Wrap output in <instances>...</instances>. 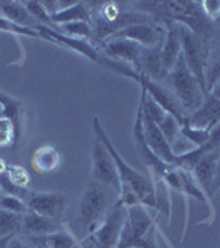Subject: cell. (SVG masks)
Returning <instances> with one entry per match:
<instances>
[{"label":"cell","instance_id":"cell-13","mask_svg":"<svg viewBox=\"0 0 220 248\" xmlns=\"http://www.w3.org/2000/svg\"><path fill=\"white\" fill-rule=\"evenodd\" d=\"M133 70L139 77L147 78L156 83H162L166 79L167 73H169L167 68L164 66L161 48H144Z\"/></svg>","mask_w":220,"mask_h":248},{"label":"cell","instance_id":"cell-33","mask_svg":"<svg viewBox=\"0 0 220 248\" xmlns=\"http://www.w3.org/2000/svg\"><path fill=\"white\" fill-rule=\"evenodd\" d=\"M7 248H47L43 243H40L35 237H22L15 235L14 238L10 240L9 247Z\"/></svg>","mask_w":220,"mask_h":248},{"label":"cell","instance_id":"cell-22","mask_svg":"<svg viewBox=\"0 0 220 248\" xmlns=\"http://www.w3.org/2000/svg\"><path fill=\"white\" fill-rule=\"evenodd\" d=\"M20 225H22V215L0 209V237L18 235Z\"/></svg>","mask_w":220,"mask_h":248},{"label":"cell","instance_id":"cell-2","mask_svg":"<svg viewBox=\"0 0 220 248\" xmlns=\"http://www.w3.org/2000/svg\"><path fill=\"white\" fill-rule=\"evenodd\" d=\"M157 232H162V229L159 227L157 218L151 214V209L141 203L127 207L126 222L116 248H157Z\"/></svg>","mask_w":220,"mask_h":248},{"label":"cell","instance_id":"cell-30","mask_svg":"<svg viewBox=\"0 0 220 248\" xmlns=\"http://www.w3.org/2000/svg\"><path fill=\"white\" fill-rule=\"evenodd\" d=\"M0 209L9 210L12 214L23 215L27 212V205L22 199L12 197V195H7V194H0Z\"/></svg>","mask_w":220,"mask_h":248},{"label":"cell","instance_id":"cell-23","mask_svg":"<svg viewBox=\"0 0 220 248\" xmlns=\"http://www.w3.org/2000/svg\"><path fill=\"white\" fill-rule=\"evenodd\" d=\"M177 170H179V177H181V186H182V192H184V194L194 197L195 201L207 202L205 194H204V192L201 190V187L197 186V182H195L192 172L182 170V169H179V167H177Z\"/></svg>","mask_w":220,"mask_h":248},{"label":"cell","instance_id":"cell-15","mask_svg":"<svg viewBox=\"0 0 220 248\" xmlns=\"http://www.w3.org/2000/svg\"><path fill=\"white\" fill-rule=\"evenodd\" d=\"M62 229H65V227L58 220L43 217V215H38L31 210H27L22 215V225H20L18 233H22V237H42V235L60 232Z\"/></svg>","mask_w":220,"mask_h":248},{"label":"cell","instance_id":"cell-37","mask_svg":"<svg viewBox=\"0 0 220 248\" xmlns=\"http://www.w3.org/2000/svg\"><path fill=\"white\" fill-rule=\"evenodd\" d=\"M79 248H81V247H79Z\"/></svg>","mask_w":220,"mask_h":248},{"label":"cell","instance_id":"cell-9","mask_svg":"<svg viewBox=\"0 0 220 248\" xmlns=\"http://www.w3.org/2000/svg\"><path fill=\"white\" fill-rule=\"evenodd\" d=\"M166 31L167 30L159 22L147 20V22L127 27V29L121 30L119 33H116L114 37L133 40V42L139 43L144 48H161L164 38H166Z\"/></svg>","mask_w":220,"mask_h":248},{"label":"cell","instance_id":"cell-3","mask_svg":"<svg viewBox=\"0 0 220 248\" xmlns=\"http://www.w3.org/2000/svg\"><path fill=\"white\" fill-rule=\"evenodd\" d=\"M164 81H167V88L173 91V94L187 116L194 113L205 99V94L199 86L197 79L194 78V75L190 73V70L184 62L182 53L177 58V62L174 63V66L169 70Z\"/></svg>","mask_w":220,"mask_h":248},{"label":"cell","instance_id":"cell-20","mask_svg":"<svg viewBox=\"0 0 220 248\" xmlns=\"http://www.w3.org/2000/svg\"><path fill=\"white\" fill-rule=\"evenodd\" d=\"M161 57L167 71L174 66V63L181 57V38H179L177 25H171L169 30L166 31V38H164L161 46Z\"/></svg>","mask_w":220,"mask_h":248},{"label":"cell","instance_id":"cell-28","mask_svg":"<svg viewBox=\"0 0 220 248\" xmlns=\"http://www.w3.org/2000/svg\"><path fill=\"white\" fill-rule=\"evenodd\" d=\"M23 5H25V9L29 10V14L33 17L40 25H45V27H53V23H51L50 20V15L47 14L45 7L42 5V2H33V0H29V2H23Z\"/></svg>","mask_w":220,"mask_h":248},{"label":"cell","instance_id":"cell-8","mask_svg":"<svg viewBox=\"0 0 220 248\" xmlns=\"http://www.w3.org/2000/svg\"><path fill=\"white\" fill-rule=\"evenodd\" d=\"M91 159H93V169H91V179L103 186H108L116 192H119V175L116 170L114 161L111 159L106 147L96 139L91 151Z\"/></svg>","mask_w":220,"mask_h":248},{"label":"cell","instance_id":"cell-35","mask_svg":"<svg viewBox=\"0 0 220 248\" xmlns=\"http://www.w3.org/2000/svg\"><path fill=\"white\" fill-rule=\"evenodd\" d=\"M0 114H2V109H0Z\"/></svg>","mask_w":220,"mask_h":248},{"label":"cell","instance_id":"cell-12","mask_svg":"<svg viewBox=\"0 0 220 248\" xmlns=\"http://www.w3.org/2000/svg\"><path fill=\"white\" fill-rule=\"evenodd\" d=\"M142 50H144V46L133 42V40L113 37V38L106 40V42L103 43L101 53L108 58L114 60V62L125 63V65L126 63H129L131 68H134L139 57H141Z\"/></svg>","mask_w":220,"mask_h":248},{"label":"cell","instance_id":"cell-19","mask_svg":"<svg viewBox=\"0 0 220 248\" xmlns=\"http://www.w3.org/2000/svg\"><path fill=\"white\" fill-rule=\"evenodd\" d=\"M51 23H60V25H65V23H73V22H88L91 23L90 12H88L86 2H73L70 3L65 9L58 10L57 14H53L50 17Z\"/></svg>","mask_w":220,"mask_h":248},{"label":"cell","instance_id":"cell-7","mask_svg":"<svg viewBox=\"0 0 220 248\" xmlns=\"http://www.w3.org/2000/svg\"><path fill=\"white\" fill-rule=\"evenodd\" d=\"M27 210L58 220L68 207V197L62 192H30L25 199Z\"/></svg>","mask_w":220,"mask_h":248},{"label":"cell","instance_id":"cell-11","mask_svg":"<svg viewBox=\"0 0 220 248\" xmlns=\"http://www.w3.org/2000/svg\"><path fill=\"white\" fill-rule=\"evenodd\" d=\"M219 116H220V98H219V86H217L205 96L204 103L194 113L187 116L184 124H189L190 127H197V129L210 131L215 126H219Z\"/></svg>","mask_w":220,"mask_h":248},{"label":"cell","instance_id":"cell-31","mask_svg":"<svg viewBox=\"0 0 220 248\" xmlns=\"http://www.w3.org/2000/svg\"><path fill=\"white\" fill-rule=\"evenodd\" d=\"M0 31H9L14 35H22V37H37L40 38L38 31L33 29H25V27H20L17 23L10 22V20L0 17Z\"/></svg>","mask_w":220,"mask_h":248},{"label":"cell","instance_id":"cell-34","mask_svg":"<svg viewBox=\"0 0 220 248\" xmlns=\"http://www.w3.org/2000/svg\"><path fill=\"white\" fill-rule=\"evenodd\" d=\"M5 169H7V164L2 161V159H0V175L3 174V172H5Z\"/></svg>","mask_w":220,"mask_h":248},{"label":"cell","instance_id":"cell-14","mask_svg":"<svg viewBox=\"0 0 220 248\" xmlns=\"http://www.w3.org/2000/svg\"><path fill=\"white\" fill-rule=\"evenodd\" d=\"M142 131H144V139H146L147 147H149L164 164L174 167L175 155L173 154V151H171L169 142L166 141V138H164L162 133L159 131L157 124L144 114H142Z\"/></svg>","mask_w":220,"mask_h":248},{"label":"cell","instance_id":"cell-17","mask_svg":"<svg viewBox=\"0 0 220 248\" xmlns=\"http://www.w3.org/2000/svg\"><path fill=\"white\" fill-rule=\"evenodd\" d=\"M62 155L53 146H40L31 155V166L40 174H48L58 169Z\"/></svg>","mask_w":220,"mask_h":248},{"label":"cell","instance_id":"cell-10","mask_svg":"<svg viewBox=\"0 0 220 248\" xmlns=\"http://www.w3.org/2000/svg\"><path fill=\"white\" fill-rule=\"evenodd\" d=\"M197 186L201 187L205 197L212 199L219 189V149L210 151L194 166L192 169Z\"/></svg>","mask_w":220,"mask_h":248},{"label":"cell","instance_id":"cell-24","mask_svg":"<svg viewBox=\"0 0 220 248\" xmlns=\"http://www.w3.org/2000/svg\"><path fill=\"white\" fill-rule=\"evenodd\" d=\"M181 134L189 141L194 147H201L207 144L212 138V129H197V127H190L189 124H182Z\"/></svg>","mask_w":220,"mask_h":248},{"label":"cell","instance_id":"cell-36","mask_svg":"<svg viewBox=\"0 0 220 248\" xmlns=\"http://www.w3.org/2000/svg\"><path fill=\"white\" fill-rule=\"evenodd\" d=\"M0 194H2V190H0Z\"/></svg>","mask_w":220,"mask_h":248},{"label":"cell","instance_id":"cell-18","mask_svg":"<svg viewBox=\"0 0 220 248\" xmlns=\"http://www.w3.org/2000/svg\"><path fill=\"white\" fill-rule=\"evenodd\" d=\"M0 12L3 14V18L10 20V22L17 23L20 27H25V29H33L35 25H38V22L29 14V10L25 9L23 2H0Z\"/></svg>","mask_w":220,"mask_h":248},{"label":"cell","instance_id":"cell-4","mask_svg":"<svg viewBox=\"0 0 220 248\" xmlns=\"http://www.w3.org/2000/svg\"><path fill=\"white\" fill-rule=\"evenodd\" d=\"M114 197H118V192L96 181H91L85 187L79 197V220L88 230L94 227L114 205Z\"/></svg>","mask_w":220,"mask_h":248},{"label":"cell","instance_id":"cell-26","mask_svg":"<svg viewBox=\"0 0 220 248\" xmlns=\"http://www.w3.org/2000/svg\"><path fill=\"white\" fill-rule=\"evenodd\" d=\"M3 174L9 177V181H12L17 186L23 187V189H29L30 186V174L27 172V169H23L22 166H17V164H12V166H7V169Z\"/></svg>","mask_w":220,"mask_h":248},{"label":"cell","instance_id":"cell-1","mask_svg":"<svg viewBox=\"0 0 220 248\" xmlns=\"http://www.w3.org/2000/svg\"><path fill=\"white\" fill-rule=\"evenodd\" d=\"M93 129L96 134V139L106 147V151L110 153L111 159L114 161L116 170L119 175V182L129 184L133 187V190L136 192L139 199V203L147 209L154 210L156 209V195H154V184L151 181V177H146L144 174H141L139 170H136L134 167H131L125 159L121 157V154L118 153V149L114 147V144L111 142V139L108 138V134L103 129L101 123L98 118L93 119Z\"/></svg>","mask_w":220,"mask_h":248},{"label":"cell","instance_id":"cell-16","mask_svg":"<svg viewBox=\"0 0 220 248\" xmlns=\"http://www.w3.org/2000/svg\"><path fill=\"white\" fill-rule=\"evenodd\" d=\"M0 109H2L3 118H7L14 126V133H15V146L14 149L22 144V133H23V105L22 101L12 98L9 94L0 93Z\"/></svg>","mask_w":220,"mask_h":248},{"label":"cell","instance_id":"cell-6","mask_svg":"<svg viewBox=\"0 0 220 248\" xmlns=\"http://www.w3.org/2000/svg\"><path fill=\"white\" fill-rule=\"evenodd\" d=\"M126 222V207L121 203H116L108 210V214L88 230L86 242L91 243L93 248H116L119 242V235H121L123 225Z\"/></svg>","mask_w":220,"mask_h":248},{"label":"cell","instance_id":"cell-27","mask_svg":"<svg viewBox=\"0 0 220 248\" xmlns=\"http://www.w3.org/2000/svg\"><path fill=\"white\" fill-rule=\"evenodd\" d=\"M157 127L162 133L164 138H166V141L169 142V146H171V142L179 136V131H181V124H179L177 119L171 114H166V118L157 124Z\"/></svg>","mask_w":220,"mask_h":248},{"label":"cell","instance_id":"cell-21","mask_svg":"<svg viewBox=\"0 0 220 248\" xmlns=\"http://www.w3.org/2000/svg\"><path fill=\"white\" fill-rule=\"evenodd\" d=\"M40 243H43L47 248H79V243L73 237L70 230L62 229L60 232L50 235H42V237H35Z\"/></svg>","mask_w":220,"mask_h":248},{"label":"cell","instance_id":"cell-5","mask_svg":"<svg viewBox=\"0 0 220 248\" xmlns=\"http://www.w3.org/2000/svg\"><path fill=\"white\" fill-rule=\"evenodd\" d=\"M177 31L179 38H181V53L184 62L190 70V73L194 75V78L197 79L204 94L207 96L204 71H205V66L210 60L209 43H207V40L201 38L199 35H195L194 31H190L182 25H177Z\"/></svg>","mask_w":220,"mask_h":248},{"label":"cell","instance_id":"cell-25","mask_svg":"<svg viewBox=\"0 0 220 248\" xmlns=\"http://www.w3.org/2000/svg\"><path fill=\"white\" fill-rule=\"evenodd\" d=\"M62 30H63V35H66V37H73L79 40H90L94 37L93 27L88 22L65 23V25H62Z\"/></svg>","mask_w":220,"mask_h":248},{"label":"cell","instance_id":"cell-32","mask_svg":"<svg viewBox=\"0 0 220 248\" xmlns=\"http://www.w3.org/2000/svg\"><path fill=\"white\" fill-rule=\"evenodd\" d=\"M201 5V10L209 22H217L219 18V14H220V2L219 0H207V2H199Z\"/></svg>","mask_w":220,"mask_h":248},{"label":"cell","instance_id":"cell-29","mask_svg":"<svg viewBox=\"0 0 220 248\" xmlns=\"http://www.w3.org/2000/svg\"><path fill=\"white\" fill-rule=\"evenodd\" d=\"M0 190H2V194H7V195H12V197L22 199L23 202H25V199L29 197V194H30L29 189H23V187H20V186H17V184H14L12 181H9V177H7L5 174L0 175Z\"/></svg>","mask_w":220,"mask_h":248}]
</instances>
